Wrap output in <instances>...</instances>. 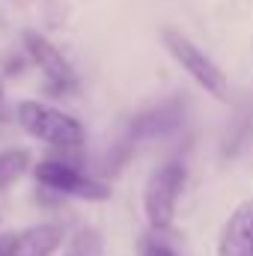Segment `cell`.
<instances>
[{
	"instance_id": "2",
	"label": "cell",
	"mask_w": 253,
	"mask_h": 256,
	"mask_svg": "<svg viewBox=\"0 0 253 256\" xmlns=\"http://www.w3.org/2000/svg\"><path fill=\"white\" fill-rule=\"evenodd\" d=\"M182 185H185V167L179 161H167L149 176L146 191H143V212L152 230L167 232L173 226Z\"/></svg>"
},
{
	"instance_id": "8",
	"label": "cell",
	"mask_w": 253,
	"mask_h": 256,
	"mask_svg": "<svg viewBox=\"0 0 253 256\" xmlns=\"http://www.w3.org/2000/svg\"><path fill=\"white\" fill-rule=\"evenodd\" d=\"M63 244V226L54 224H39L24 232H18L15 256H51Z\"/></svg>"
},
{
	"instance_id": "6",
	"label": "cell",
	"mask_w": 253,
	"mask_h": 256,
	"mask_svg": "<svg viewBox=\"0 0 253 256\" xmlns=\"http://www.w3.org/2000/svg\"><path fill=\"white\" fill-rule=\"evenodd\" d=\"M24 45H27V51H30V57H33V63L42 68V74L51 80V86L54 90H68V86H74V72H72V66L66 60L63 54L45 39V36H39V33H24Z\"/></svg>"
},
{
	"instance_id": "3",
	"label": "cell",
	"mask_w": 253,
	"mask_h": 256,
	"mask_svg": "<svg viewBox=\"0 0 253 256\" xmlns=\"http://www.w3.org/2000/svg\"><path fill=\"white\" fill-rule=\"evenodd\" d=\"M161 42H164V48L170 51V57L182 66L208 96L226 98V74H224V68L214 63L202 48H196L185 33H179V30H173V27H164V30H161Z\"/></svg>"
},
{
	"instance_id": "7",
	"label": "cell",
	"mask_w": 253,
	"mask_h": 256,
	"mask_svg": "<svg viewBox=\"0 0 253 256\" xmlns=\"http://www.w3.org/2000/svg\"><path fill=\"white\" fill-rule=\"evenodd\" d=\"M182 104L179 102H167V104H158L146 114H140L134 122H131V137H155V134H167L179 126L182 120Z\"/></svg>"
},
{
	"instance_id": "5",
	"label": "cell",
	"mask_w": 253,
	"mask_h": 256,
	"mask_svg": "<svg viewBox=\"0 0 253 256\" xmlns=\"http://www.w3.org/2000/svg\"><path fill=\"white\" fill-rule=\"evenodd\" d=\"M218 256H253V196L242 200L226 218L218 238Z\"/></svg>"
},
{
	"instance_id": "1",
	"label": "cell",
	"mask_w": 253,
	"mask_h": 256,
	"mask_svg": "<svg viewBox=\"0 0 253 256\" xmlns=\"http://www.w3.org/2000/svg\"><path fill=\"white\" fill-rule=\"evenodd\" d=\"M15 120L30 137H36L42 143H51V146L72 149V146H80L86 140V131L74 116H68V114L51 108V104L33 102V98L21 102L15 108Z\"/></svg>"
},
{
	"instance_id": "4",
	"label": "cell",
	"mask_w": 253,
	"mask_h": 256,
	"mask_svg": "<svg viewBox=\"0 0 253 256\" xmlns=\"http://www.w3.org/2000/svg\"><path fill=\"white\" fill-rule=\"evenodd\" d=\"M36 179L48 188L60 194H72L78 200H90V202H102L110 196V185L96 179V176H86L68 164H60V161H39L36 164Z\"/></svg>"
},
{
	"instance_id": "12",
	"label": "cell",
	"mask_w": 253,
	"mask_h": 256,
	"mask_svg": "<svg viewBox=\"0 0 253 256\" xmlns=\"http://www.w3.org/2000/svg\"><path fill=\"white\" fill-rule=\"evenodd\" d=\"M18 232H0V256H15Z\"/></svg>"
},
{
	"instance_id": "9",
	"label": "cell",
	"mask_w": 253,
	"mask_h": 256,
	"mask_svg": "<svg viewBox=\"0 0 253 256\" xmlns=\"http://www.w3.org/2000/svg\"><path fill=\"white\" fill-rule=\"evenodd\" d=\"M30 167V152L24 146H12L0 152V191H6L9 185H15Z\"/></svg>"
},
{
	"instance_id": "11",
	"label": "cell",
	"mask_w": 253,
	"mask_h": 256,
	"mask_svg": "<svg viewBox=\"0 0 253 256\" xmlns=\"http://www.w3.org/2000/svg\"><path fill=\"white\" fill-rule=\"evenodd\" d=\"M63 256H102V236L96 230H78L68 244H66Z\"/></svg>"
},
{
	"instance_id": "13",
	"label": "cell",
	"mask_w": 253,
	"mask_h": 256,
	"mask_svg": "<svg viewBox=\"0 0 253 256\" xmlns=\"http://www.w3.org/2000/svg\"><path fill=\"white\" fill-rule=\"evenodd\" d=\"M9 110H6V102H3V78H0V120H6Z\"/></svg>"
},
{
	"instance_id": "10",
	"label": "cell",
	"mask_w": 253,
	"mask_h": 256,
	"mask_svg": "<svg viewBox=\"0 0 253 256\" xmlns=\"http://www.w3.org/2000/svg\"><path fill=\"white\" fill-rule=\"evenodd\" d=\"M140 256H182L176 242L167 236V232H158V230H149L140 236V244H137Z\"/></svg>"
}]
</instances>
